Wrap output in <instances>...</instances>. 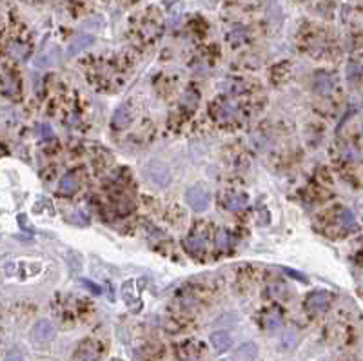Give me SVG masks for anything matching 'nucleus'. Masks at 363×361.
I'll list each match as a JSON object with an SVG mask.
<instances>
[{
	"label": "nucleus",
	"instance_id": "nucleus-8",
	"mask_svg": "<svg viewBox=\"0 0 363 361\" xmlns=\"http://www.w3.org/2000/svg\"><path fill=\"white\" fill-rule=\"evenodd\" d=\"M247 202H249V198L245 195H242V192H231L226 198V209H229L233 212L242 211V209L247 207Z\"/></svg>",
	"mask_w": 363,
	"mask_h": 361
},
{
	"label": "nucleus",
	"instance_id": "nucleus-14",
	"mask_svg": "<svg viewBox=\"0 0 363 361\" xmlns=\"http://www.w3.org/2000/svg\"><path fill=\"white\" fill-rule=\"evenodd\" d=\"M229 241H231V238H229V233H227V231H220V233L216 234V247L218 249H221V251L229 249Z\"/></svg>",
	"mask_w": 363,
	"mask_h": 361
},
{
	"label": "nucleus",
	"instance_id": "nucleus-6",
	"mask_svg": "<svg viewBox=\"0 0 363 361\" xmlns=\"http://www.w3.org/2000/svg\"><path fill=\"white\" fill-rule=\"evenodd\" d=\"M211 345L214 347V350H216V352H226L231 345H233V340H231L229 332L216 330V332H213V334H211Z\"/></svg>",
	"mask_w": 363,
	"mask_h": 361
},
{
	"label": "nucleus",
	"instance_id": "nucleus-4",
	"mask_svg": "<svg viewBox=\"0 0 363 361\" xmlns=\"http://www.w3.org/2000/svg\"><path fill=\"white\" fill-rule=\"evenodd\" d=\"M305 307L309 309L311 312H323L329 307V296L323 291L313 292V294H309L307 299H305Z\"/></svg>",
	"mask_w": 363,
	"mask_h": 361
},
{
	"label": "nucleus",
	"instance_id": "nucleus-3",
	"mask_svg": "<svg viewBox=\"0 0 363 361\" xmlns=\"http://www.w3.org/2000/svg\"><path fill=\"white\" fill-rule=\"evenodd\" d=\"M54 336V328L53 323L49 320H40L33 325L31 328V340L35 341L37 345H46L53 340Z\"/></svg>",
	"mask_w": 363,
	"mask_h": 361
},
{
	"label": "nucleus",
	"instance_id": "nucleus-13",
	"mask_svg": "<svg viewBox=\"0 0 363 361\" xmlns=\"http://www.w3.org/2000/svg\"><path fill=\"white\" fill-rule=\"evenodd\" d=\"M115 127H125V125L129 124V115H127V109L125 107H120L115 115V120H113Z\"/></svg>",
	"mask_w": 363,
	"mask_h": 361
},
{
	"label": "nucleus",
	"instance_id": "nucleus-9",
	"mask_svg": "<svg viewBox=\"0 0 363 361\" xmlns=\"http://www.w3.org/2000/svg\"><path fill=\"white\" fill-rule=\"evenodd\" d=\"M185 247L189 249V253L192 254H200L205 251V247H207V241H205V238L202 236V234H191V236L185 238Z\"/></svg>",
	"mask_w": 363,
	"mask_h": 361
},
{
	"label": "nucleus",
	"instance_id": "nucleus-1",
	"mask_svg": "<svg viewBox=\"0 0 363 361\" xmlns=\"http://www.w3.org/2000/svg\"><path fill=\"white\" fill-rule=\"evenodd\" d=\"M144 175L153 185L158 187H165L171 182V171L167 169V165L162 162H149L144 167Z\"/></svg>",
	"mask_w": 363,
	"mask_h": 361
},
{
	"label": "nucleus",
	"instance_id": "nucleus-2",
	"mask_svg": "<svg viewBox=\"0 0 363 361\" xmlns=\"http://www.w3.org/2000/svg\"><path fill=\"white\" fill-rule=\"evenodd\" d=\"M185 202L187 205L197 212H204L209 209V204H211V196L205 191V187L202 185H192L189 187V191L185 192Z\"/></svg>",
	"mask_w": 363,
	"mask_h": 361
},
{
	"label": "nucleus",
	"instance_id": "nucleus-10",
	"mask_svg": "<svg viewBox=\"0 0 363 361\" xmlns=\"http://www.w3.org/2000/svg\"><path fill=\"white\" fill-rule=\"evenodd\" d=\"M234 356L238 357V359H256L258 357V347L253 341H247V343L240 345Z\"/></svg>",
	"mask_w": 363,
	"mask_h": 361
},
{
	"label": "nucleus",
	"instance_id": "nucleus-15",
	"mask_svg": "<svg viewBox=\"0 0 363 361\" xmlns=\"http://www.w3.org/2000/svg\"><path fill=\"white\" fill-rule=\"evenodd\" d=\"M80 283H82L83 287H88V289L93 292V294H102V289H100V287H98V285H95V283H93V282H89V280L82 278V280H80Z\"/></svg>",
	"mask_w": 363,
	"mask_h": 361
},
{
	"label": "nucleus",
	"instance_id": "nucleus-16",
	"mask_svg": "<svg viewBox=\"0 0 363 361\" xmlns=\"http://www.w3.org/2000/svg\"><path fill=\"white\" fill-rule=\"evenodd\" d=\"M280 316L278 314H272V316H269V320H267V327L269 328H276L278 325H280Z\"/></svg>",
	"mask_w": 363,
	"mask_h": 361
},
{
	"label": "nucleus",
	"instance_id": "nucleus-7",
	"mask_svg": "<svg viewBox=\"0 0 363 361\" xmlns=\"http://www.w3.org/2000/svg\"><path fill=\"white\" fill-rule=\"evenodd\" d=\"M334 88V80L330 78V75H327V73H318L316 76H314V89H316V93H320V95H329L330 91H332Z\"/></svg>",
	"mask_w": 363,
	"mask_h": 361
},
{
	"label": "nucleus",
	"instance_id": "nucleus-5",
	"mask_svg": "<svg viewBox=\"0 0 363 361\" xmlns=\"http://www.w3.org/2000/svg\"><path fill=\"white\" fill-rule=\"evenodd\" d=\"M93 42H95L93 35H78V37H75L69 42V46H67V57H76L80 51L93 46Z\"/></svg>",
	"mask_w": 363,
	"mask_h": 361
},
{
	"label": "nucleus",
	"instance_id": "nucleus-18",
	"mask_svg": "<svg viewBox=\"0 0 363 361\" xmlns=\"http://www.w3.org/2000/svg\"><path fill=\"white\" fill-rule=\"evenodd\" d=\"M40 129H42V136H44V138H51V136H53V134H51V127H49V125L42 124Z\"/></svg>",
	"mask_w": 363,
	"mask_h": 361
},
{
	"label": "nucleus",
	"instance_id": "nucleus-11",
	"mask_svg": "<svg viewBox=\"0 0 363 361\" xmlns=\"http://www.w3.org/2000/svg\"><path fill=\"white\" fill-rule=\"evenodd\" d=\"M76 187H78V182H76V176L71 175V173H67V175L62 176V180H60V192L62 195H71V192L76 191Z\"/></svg>",
	"mask_w": 363,
	"mask_h": 361
},
{
	"label": "nucleus",
	"instance_id": "nucleus-17",
	"mask_svg": "<svg viewBox=\"0 0 363 361\" xmlns=\"http://www.w3.org/2000/svg\"><path fill=\"white\" fill-rule=\"evenodd\" d=\"M287 274H291V276H294V280H301V282H307V278H305L303 274H300V272H296V270H292V269H284Z\"/></svg>",
	"mask_w": 363,
	"mask_h": 361
},
{
	"label": "nucleus",
	"instance_id": "nucleus-12",
	"mask_svg": "<svg viewBox=\"0 0 363 361\" xmlns=\"http://www.w3.org/2000/svg\"><path fill=\"white\" fill-rule=\"evenodd\" d=\"M340 221H342V225L345 229H349V231H354L356 227H358V224H356V218H354V214H352L349 209H343L342 211V214H340Z\"/></svg>",
	"mask_w": 363,
	"mask_h": 361
}]
</instances>
